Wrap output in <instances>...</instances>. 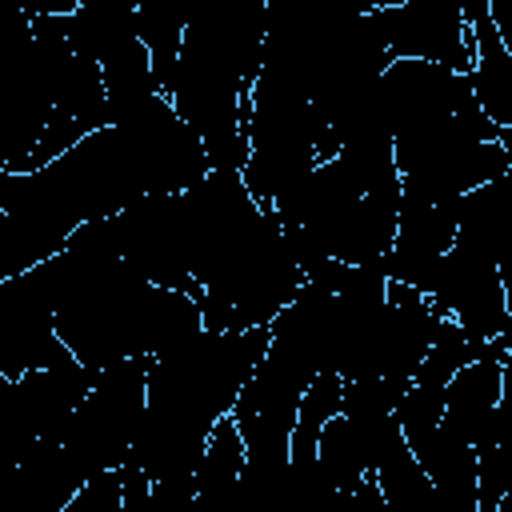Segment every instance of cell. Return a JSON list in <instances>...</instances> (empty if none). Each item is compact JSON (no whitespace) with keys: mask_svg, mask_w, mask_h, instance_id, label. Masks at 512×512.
Listing matches in <instances>:
<instances>
[{"mask_svg":"<svg viewBox=\"0 0 512 512\" xmlns=\"http://www.w3.org/2000/svg\"><path fill=\"white\" fill-rule=\"evenodd\" d=\"M316 464L320 472L328 476V484L336 492H356L368 476V460H364V448L352 432V424L344 416H336L324 432H320V448H316Z\"/></svg>","mask_w":512,"mask_h":512,"instance_id":"cell-20","label":"cell"},{"mask_svg":"<svg viewBox=\"0 0 512 512\" xmlns=\"http://www.w3.org/2000/svg\"><path fill=\"white\" fill-rule=\"evenodd\" d=\"M188 20H192V4H172V0L136 4V36L152 56V76L164 96L172 92V80H176Z\"/></svg>","mask_w":512,"mask_h":512,"instance_id":"cell-17","label":"cell"},{"mask_svg":"<svg viewBox=\"0 0 512 512\" xmlns=\"http://www.w3.org/2000/svg\"><path fill=\"white\" fill-rule=\"evenodd\" d=\"M136 36V4H108V0H84L68 16V44L84 60H104L120 44Z\"/></svg>","mask_w":512,"mask_h":512,"instance_id":"cell-18","label":"cell"},{"mask_svg":"<svg viewBox=\"0 0 512 512\" xmlns=\"http://www.w3.org/2000/svg\"><path fill=\"white\" fill-rule=\"evenodd\" d=\"M244 468H248V444H244L236 420L224 416L208 436V448H204V460H200V472H196V496L228 488L232 480H240Z\"/></svg>","mask_w":512,"mask_h":512,"instance_id":"cell-22","label":"cell"},{"mask_svg":"<svg viewBox=\"0 0 512 512\" xmlns=\"http://www.w3.org/2000/svg\"><path fill=\"white\" fill-rule=\"evenodd\" d=\"M272 328L196 332L148 364V416L172 432L208 444L212 428L232 416L244 384L264 364Z\"/></svg>","mask_w":512,"mask_h":512,"instance_id":"cell-4","label":"cell"},{"mask_svg":"<svg viewBox=\"0 0 512 512\" xmlns=\"http://www.w3.org/2000/svg\"><path fill=\"white\" fill-rule=\"evenodd\" d=\"M456 244L500 264V256L512 248V172L460 196Z\"/></svg>","mask_w":512,"mask_h":512,"instance_id":"cell-15","label":"cell"},{"mask_svg":"<svg viewBox=\"0 0 512 512\" xmlns=\"http://www.w3.org/2000/svg\"><path fill=\"white\" fill-rule=\"evenodd\" d=\"M56 288V332L68 352L104 372L124 360H156L204 332L200 300L136 276L100 236V224L76 228L68 248L48 260Z\"/></svg>","mask_w":512,"mask_h":512,"instance_id":"cell-2","label":"cell"},{"mask_svg":"<svg viewBox=\"0 0 512 512\" xmlns=\"http://www.w3.org/2000/svg\"><path fill=\"white\" fill-rule=\"evenodd\" d=\"M304 392H308V380L300 372L264 356V364L252 372V380L244 384L232 408V420L248 444V460L256 464L292 460V432H296V412Z\"/></svg>","mask_w":512,"mask_h":512,"instance_id":"cell-10","label":"cell"},{"mask_svg":"<svg viewBox=\"0 0 512 512\" xmlns=\"http://www.w3.org/2000/svg\"><path fill=\"white\" fill-rule=\"evenodd\" d=\"M512 492V360H504L500 404L476 444V512H496Z\"/></svg>","mask_w":512,"mask_h":512,"instance_id":"cell-16","label":"cell"},{"mask_svg":"<svg viewBox=\"0 0 512 512\" xmlns=\"http://www.w3.org/2000/svg\"><path fill=\"white\" fill-rule=\"evenodd\" d=\"M268 4L212 0L196 4L172 80L176 116L200 136L212 172H244L252 132L240 124V100L252 96L264 68Z\"/></svg>","mask_w":512,"mask_h":512,"instance_id":"cell-3","label":"cell"},{"mask_svg":"<svg viewBox=\"0 0 512 512\" xmlns=\"http://www.w3.org/2000/svg\"><path fill=\"white\" fill-rule=\"evenodd\" d=\"M488 20H492V28L500 32L504 48L512 52V0H488Z\"/></svg>","mask_w":512,"mask_h":512,"instance_id":"cell-25","label":"cell"},{"mask_svg":"<svg viewBox=\"0 0 512 512\" xmlns=\"http://www.w3.org/2000/svg\"><path fill=\"white\" fill-rule=\"evenodd\" d=\"M208 172L200 136L168 96L128 124L92 132L32 176L0 172V276L32 272L60 256L76 228L112 220L152 196L188 192Z\"/></svg>","mask_w":512,"mask_h":512,"instance_id":"cell-1","label":"cell"},{"mask_svg":"<svg viewBox=\"0 0 512 512\" xmlns=\"http://www.w3.org/2000/svg\"><path fill=\"white\" fill-rule=\"evenodd\" d=\"M500 384H504V364L500 360L484 356V360L464 364L448 384L440 428L476 448L492 412H496V404H500Z\"/></svg>","mask_w":512,"mask_h":512,"instance_id":"cell-14","label":"cell"},{"mask_svg":"<svg viewBox=\"0 0 512 512\" xmlns=\"http://www.w3.org/2000/svg\"><path fill=\"white\" fill-rule=\"evenodd\" d=\"M464 20L476 32V64L468 84L496 128H512V52L488 20V0H464Z\"/></svg>","mask_w":512,"mask_h":512,"instance_id":"cell-13","label":"cell"},{"mask_svg":"<svg viewBox=\"0 0 512 512\" xmlns=\"http://www.w3.org/2000/svg\"><path fill=\"white\" fill-rule=\"evenodd\" d=\"M316 112L312 104L260 76L252 88V152L244 164V184L260 204H272L276 196H284L288 188H296L304 176H312L320 168L316 156Z\"/></svg>","mask_w":512,"mask_h":512,"instance_id":"cell-6","label":"cell"},{"mask_svg":"<svg viewBox=\"0 0 512 512\" xmlns=\"http://www.w3.org/2000/svg\"><path fill=\"white\" fill-rule=\"evenodd\" d=\"M64 512H124V480L120 472H100L96 480H88Z\"/></svg>","mask_w":512,"mask_h":512,"instance_id":"cell-24","label":"cell"},{"mask_svg":"<svg viewBox=\"0 0 512 512\" xmlns=\"http://www.w3.org/2000/svg\"><path fill=\"white\" fill-rule=\"evenodd\" d=\"M388 36L392 60H428L444 64L456 76H468L476 64V32L464 20L460 0H404L372 4Z\"/></svg>","mask_w":512,"mask_h":512,"instance_id":"cell-9","label":"cell"},{"mask_svg":"<svg viewBox=\"0 0 512 512\" xmlns=\"http://www.w3.org/2000/svg\"><path fill=\"white\" fill-rule=\"evenodd\" d=\"M76 364L56 332V288L48 264L0 280V376L20 380L24 372Z\"/></svg>","mask_w":512,"mask_h":512,"instance_id":"cell-7","label":"cell"},{"mask_svg":"<svg viewBox=\"0 0 512 512\" xmlns=\"http://www.w3.org/2000/svg\"><path fill=\"white\" fill-rule=\"evenodd\" d=\"M484 356H492V352H488V344H472L456 320H444V324H440V332H436V340H432V348H428V356H424V364L416 368L412 384L448 388V384H452V376H456L464 364L484 360Z\"/></svg>","mask_w":512,"mask_h":512,"instance_id":"cell-21","label":"cell"},{"mask_svg":"<svg viewBox=\"0 0 512 512\" xmlns=\"http://www.w3.org/2000/svg\"><path fill=\"white\" fill-rule=\"evenodd\" d=\"M500 284H504V300H508V312H512V248L500 256Z\"/></svg>","mask_w":512,"mask_h":512,"instance_id":"cell-26","label":"cell"},{"mask_svg":"<svg viewBox=\"0 0 512 512\" xmlns=\"http://www.w3.org/2000/svg\"><path fill=\"white\" fill-rule=\"evenodd\" d=\"M456 72L444 64H428V60H392L384 68V76L376 80V96L388 120L392 140L396 136H412L424 132L432 124H440L444 116H452L456 108Z\"/></svg>","mask_w":512,"mask_h":512,"instance_id":"cell-12","label":"cell"},{"mask_svg":"<svg viewBox=\"0 0 512 512\" xmlns=\"http://www.w3.org/2000/svg\"><path fill=\"white\" fill-rule=\"evenodd\" d=\"M92 368L64 364V368H40V372H24L20 380H4V444L12 464L44 436H56L68 416L84 404V396L96 388Z\"/></svg>","mask_w":512,"mask_h":512,"instance_id":"cell-8","label":"cell"},{"mask_svg":"<svg viewBox=\"0 0 512 512\" xmlns=\"http://www.w3.org/2000/svg\"><path fill=\"white\" fill-rule=\"evenodd\" d=\"M432 308L440 320H456L464 328V336L472 344H488L500 332L512 328V312L504 300V284H500V268L496 260L468 252V248H452L440 264L436 288H432Z\"/></svg>","mask_w":512,"mask_h":512,"instance_id":"cell-11","label":"cell"},{"mask_svg":"<svg viewBox=\"0 0 512 512\" xmlns=\"http://www.w3.org/2000/svg\"><path fill=\"white\" fill-rule=\"evenodd\" d=\"M444 396H448V388L412 384L404 392V400L396 404V420H400V432H404V440H408L412 452L420 444H428L432 432L440 428V420H444Z\"/></svg>","mask_w":512,"mask_h":512,"instance_id":"cell-23","label":"cell"},{"mask_svg":"<svg viewBox=\"0 0 512 512\" xmlns=\"http://www.w3.org/2000/svg\"><path fill=\"white\" fill-rule=\"evenodd\" d=\"M340 404H344V380L336 372H324L316 384H308L300 412H296V432H292V460L296 464L316 460L320 432L340 416Z\"/></svg>","mask_w":512,"mask_h":512,"instance_id":"cell-19","label":"cell"},{"mask_svg":"<svg viewBox=\"0 0 512 512\" xmlns=\"http://www.w3.org/2000/svg\"><path fill=\"white\" fill-rule=\"evenodd\" d=\"M148 364L152 360H124L104 368L96 376V388L84 396V404L52 436L76 460L84 480H96L100 472H116L132 460V444L148 412Z\"/></svg>","mask_w":512,"mask_h":512,"instance_id":"cell-5","label":"cell"}]
</instances>
